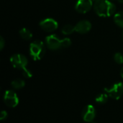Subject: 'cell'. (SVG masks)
Returning <instances> with one entry per match:
<instances>
[{
  "mask_svg": "<svg viewBox=\"0 0 123 123\" xmlns=\"http://www.w3.org/2000/svg\"><path fill=\"white\" fill-rule=\"evenodd\" d=\"M94 9L98 16L107 17L115 14L116 6L114 3L109 0H99L94 1Z\"/></svg>",
  "mask_w": 123,
  "mask_h": 123,
  "instance_id": "1",
  "label": "cell"
},
{
  "mask_svg": "<svg viewBox=\"0 0 123 123\" xmlns=\"http://www.w3.org/2000/svg\"><path fill=\"white\" fill-rule=\"evenodd\" d=\"M45 43L47 47L52 50L67 48L71 45V40L69 38L61 39L54 34L47 36L45 37Z\"/></svg>",
  "mask_w": 123,
  "mask_h": 123,
  "instance_id": "2",
  "label": "cell"
},
{
  "mask_svg": "<svg viewBox=\"0 0 123 123\" xmlns=\"http://www.w3.org/2000/svg\"><path fill=\"white\" fill-rule=\"evenodd\" d=\"M30 57L34 61L40 60L45 55V46L43 42L36 40L32 41L29 48Z\"/></svg>",
  "mask_w": 123,
  "mask_h": 123,
  "instance_id": "3",
  "label": "cell"
},
{
  "mask_svg": "<svg viewBox=\"0 0 123 123\" xmlns=\"http://www.w3.org/2000/svg\"><path fill=\"white\" fill-rule=\"evenodd\" d=\"M105 91L112 99H119L123 94V84L122 82L115 83L110 88H105Z\"/></svg>",
  "mask_w": 123,
  "mask_h": 123,
  "instance_id": "4",
  "label": "cell"
},
{
  "mask_svg": "<svg viewBox=\"0 0 123 123\" xmlns=\"http://www.w3.org/2000/svg\"><path fill=\"white\" fill-rule=\"evenodd\" d=\"M10 62L14 68L23 70L25 68H27L28 60L26 58V56L19 53H17L11 56Z\"/></svg>",
  "mask_w": 123,
  "mask_h": 123,
  "instance_id": "5",
  "label": "cell"
},
{
  "mask_svg": "<svg viewBox=\"0 0 123 123\" xmlns=\"http://www.w3.org/2000/svg\"><path fill=\"white\" fill-rule=\"evenodd\" d=\"M4 102L9 107H15L19 104V98L12 90H7L4 95Z\"/></svg>",
  "mask_w": 123,
  "mask_h": 123,
  "instance_id": "6",
  "label": "cell"
},
{
  "mask_svg": "<svg viewBox=\"0 0 123 123\" xmlns=\"http://www.w3.org/2000/svg\"><path fill=\"white\" fill-rule=\"evenodd\" d=\"M40 27L43 30L48 32H51L58 28V22L53 18H46L40 21Z\"/></svg>",
  "mask_w": 123,
  "mask_h": 123,
  "instance_id": "7",
  "label": "cell"
},
{
  "mask_svg": "<svg viewBox=\"0 0 123 123\" xmlns=\"http://www.w3.org/2000/svg\"><path fill=\"white\" fill-rule=\"evenodd\" d=\"M94 6L92 0H78L75 4V9L80 14H86Z\"/></svg>",
  "mask_w": 123,
  "mask_h": 123,
  "instance_id": "8",
  "label": "cell"
},
{
  "mask_svg": "<svg viewBox=\"0 0 123 123\" xmlns=\"http://www.w3.org/2000/svg\"><path fill=\"white\" fill-rule=\"evenodd\" d=\"M96 117V110L92 105H86L82 111V118L86 123H92Z\"/></svg>",
  "mask_w": 123,
  "mask_h": 123,
  "instance_id": "9",
  "label": "cell"
},
{
  "mask_svg": "<svg viewBox=\"0 0 123 123\" xmlns=\"http://www.w3.org/2000/svg\"><path fill=\"white\" fill-rule=\"evenodd\" d=\"M92 29V24L88 20H81L75 25V31L80 34H85Z\"/></svg>",
  "mask_w": 123,
  "mask_h": 123,
  "instance_id": "10",
  "label": "cell"
},
{
  "mask_svg": "<svg viewBox=\"0 0 123 123\" xmlns=\"http://www.w3.org/2000/svg\"><path fill=\"white\" fill-rule=\"evenodd\" d=\"M19 35L20 37L25 40H30L32 38V32H30V30H29L28 29L24 27V28H22L20 30H19Z\"/></svg>",
  "mask_w": 123,
  "mask_h": 123,
  "instance_id": "11",
  "label": "cell"
},
{
  "mask_svg": "<svg viewBox=\"0 0 123 123\" xmlns=\"http://www.w3.org/2000/svg\"><path fill=\"white\" fill-rule=\"evenodd\" d=\"M25 85V81H23L21 79H16L14 81H12L11 83V86H12V88L15 89H20L23 88Z\"/></svg>",
  "mask_w": 123,
  "mask_h": 123,
  "instance_id": "12",
  "label": "cell"
},
{
  "mask_svg": "<svg viewBox=\"0 0 123 123\" xmlns=\"http://www.w3.org/2000/svg\"><path fill=\"white\" fill-rule=\"evenodd\" d=\"M114 21L117 26L123 28V11L119 12L114 15Z\"/></svg>",
  "mask_w": 123,
  "mask_h": 123,
  "instance_id": "13",
  "label": "cell"
},
{
  "mask_svg": "<svg viewBox=\"0 0 123 123\" xmlns=\"http://www.w3.org/2000/svg\"><path fill=\"white\" fill-rule=\"evenodd\" d=\"M75 31V26H73L72 25L67 24L64 25L61 29V32L65 35H68L72 34Z\"/></svg>",
  "mask_w": 123,
  "mask_h": 123,
  "instance_id": "14",
  "label": "cell"
},
{
  "mask_svg": "<svg viewBox=\"0 0 123 123\" xmlns=\"http://www.w3.org/2000/svg\"><path fill=\"white\" fill-rule=\"evenodd\" d=\"M108 94H106V93H101V94H99L97 95L96 98H95V101L98 104H100V105H103V104H105L107 100H108Z\"/></svg>",
  "mask_w": 123,
  "mask_h": 123,
  "instance_id": "15",
  "label": "cell"
},
{
  "mask_svg": "<svg viewBox=\"0 0 123 123\" xmlns=\"http://www.w3.org/2000/svg\"><path fill=\"white\" fill-rule=\"evenodd\" d=\"M114 59L115 62L118 64L123 63V55L120 53H116L114 55Z\"/></svg>",
  "mask_w": 123,
  "mask_h": 123,
  "instance_id": "16",
  "label": "cell"
},
{
  "mask_svg": "<svg viewBox=\"0 0 123 123\" xmlns=\"http://www.w3.org/2000/svg\"><path fill=\"white\" fill-rule=\"evenodd\" d=\"M22 74L25 78H31L32 76V74L31 71L27 69V68H25V69L22 70Z\"/></svg>",
  "mask_w": 123,
  "mask_h": 123,
  "instance_id": "17",
  "label": "cell"
},
{
  "mask_svg": "<svg viewBox=\"0 0 123 123\" xmlns=\"http://www.w3.org/2000/svg\"><path fill=\"white\" fill-rule=\"evenodd\" d=\"M7 117V112L4 110L1 111V115H0V120H4L5 119H6Z\"/></svg>",
  "mask_w": 123,
  "mask_h": 123,
  "instance_id": "18",
  "label": "cell"
},
{
  "mask_svg": "<svg viewBox=\"0 0 123 123\" xmlns=\"http://www.w3.org/2000/svg\"><path fill=\"white\" fill-rule=\"evenodd\" d=\"M4 45H5V41H4V40L3 38V37L1 36L0 37V50H1L4 48Z\"/></svg>",
  "mask_w": 123,
  "mask_h": 123,
  "instance_id": "19",
  "label": "cell"
},
{
  "mask_svg": "<svg viewBox=\"0 0 123 123\" xmlns=\"http://www.w3.org/2000/svg\"><path fill=\"white\" fill-rule=\"evenodd\" d=\"M120 75H121V76L123 78V67L122 68L121 71H120Z\"/></svg>",
  "mask_w": 123,
  "mask_h": 123,
  "instance_id": "20",
  "label": "cell"
},
{
  "mask_svg": "<svg viewBox=\"0 0 123 123\" xmlns=\"http://www.w3.org/2000/svg\"><path fill=\"white\" fill-rule=\"evenodd\" d=\"M92 1H99V0H92Z\"/></svg>",
  "mask_w": 123,
  "mask_h": 123,
  "instance_id": "21",
  "label": "cell"
},
{
  "mask_svg": "<svg viewBox=\"0 0 123 123\" xmlns=\"http://www.w3.org/2000/svg\"><path fill=\"white\" fill-rule=\"evenodd\" d=\"M91 123H94V122H92Z\"/></svg>",
  "mask_w": 123,
  "mask_h": 123,
  "instance_id": "22",
  "label": "cell"
},
{
  "mask_svg": "<svg viewBox=\"0 0 123 123\" xmlns=\"http://www.w3.org/2000/svg\"></svg>",
  "mask_w": 123,
  "mask_h": 123,
  "instance_id": "23",
  "label": "cell"
},
{
  "mask_svg": "<svg viewBox=\"0 0 123 123\" xmlns=\"http://www.w3.org/2000/svg\"><path fill=\"white\" fill-rule=\"evenodd\" d=\"M113 1H115V0H113Z\"/></svg>",
  "mask_w": 123,
  "mask_h": 123,
  "instance_id": "24",
  "label": "cell"
}]
</instances>
